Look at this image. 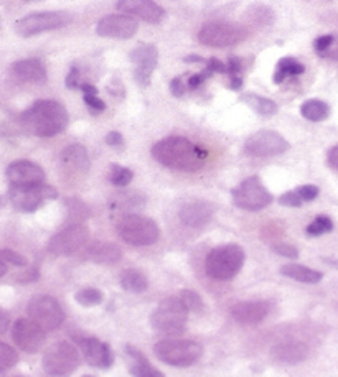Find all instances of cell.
I'll use <instances>...</instances> for the list:
<instances>
[{
	"label": "cell",
	"mask_w": 338,
	"mask_h": 377,
	"mask_svg": "<svg viewBox=\"0 0 338 377\" xmlns=\"http://www.w3.org/2000/svg\"><path fill=\"white\" fill-rule=\"evenodd\" d=\"M152 157L164 167L180 172H197L205 164L208 152L185 137H167L154 145Z\"/></svg>",
	"instance_id": "cell-1"
},
{
	"label": "cell",
	"mask_w": 338,
	"mask_h": 377,
	"mask_svg": "<svg viewBox=\"0 0 338 377\" xmlns=\"http://www.w3.org/2000/svg\"><path fill=\"white\" fill-rule=\"evenodd\" d=\"M23 127L36 137L58 135L68 127V111L63 104L51 99L36 101L23 112Z\"/></svg>",
	"instance_id": "cell-2"
},
{
	"label": "cell",
	"mask_w": 338,
	"mask_h": 377,
	"mask_svg": "<svg viewBox=\"0 0 338 377\" xmlns=\"http://www.w3.org/2000/svg\"><path fill=\"white\" fill-rule=\"evenodd\" d=\"M244 259H246V255H244L241 246H218L215 247L213 250H210V254L206 255V274H208L211 278H215V281H231V278H234L236 275L239 274V270L243 269Z\"/></svg>",
	"instance_id": "cell-3"
},
{
	"label": "cell",
	"mask_w": 338,
	"mask_h": 377,
	"mask_svg": "<svg viewBox=\"0 0 338 377\" xmlns=\"http://www.w3.org/2000/svg\"><path fill=\"white\" fill-rule=\"evenodd\" d=\"M189 320V308L183 305L180 297L165 298L150 315V325L156 331L167 336H178L185 331Z\"/></svg>",
	"instance_id": "cell-4"
},
{
	"label": "cell",
	"mask_w": 338,
	"mask_h": 377,
	"mask_svg": "<svg viewBox=\"0 0 338 377\" xmlns=\"http://www.w3.org/2000/svg\"><path fill=\"white\" fill-rule=\"evenodd\" d=\"M116 228L122 241L134 247L152 246L160 236L157 222L141 214H125L117 221Z\"/></svg>",
	"instance_id": "cell-5"
},
{
	"label": "cell",
	"mask_w": 338,
	"mask_h": 377,
	"mask_svg": "<svg viewBox=\"0 0 338 377\" xmlns=\"http://www.w3.org/2000/svg\"><path fill=\"white\" fill-rule=\"evenodd\" d=\"M158 361L173 367H189L202 358L203 348L190 339H162L154 346Z\"/></svg>",
	"instance_id": "cell-6"
},
{
	"label": "cell",
	"mask_w": 338,
	"mask_h": 377,
	"mask_svg": "<svg viewBox=\"0 0 338 377\" xmlns=\"http://www.w3.org/2000/svg\"><path fill=\"white\" fill-rule=\"evenodd\" d=\"M58 190L50 185L34 183V185H10L9 200L15 209L22 213H34L40 209L47 201L56 200Z\"/></svg>",
	"instance_id": "cell-7"
},
{
	"label": "cell",
	"mask_w": 338,
	"mask_h": 377,
	"mask_svg": "<svg viewBox=\"0 0 338 377\" xmlns=\"http://www.w3.org/2000/svg\"><path fill=\"white\" fill-rule=\"evenodd\" d=\"M71 20L73 15L70 12H38V14H30L20 18L15 23V31L23 38H30V36L45 34V31L58 30V28L70 25Z\"/></svg>",
	"instance_id": "cell-8"
},
{
	"label": "cell",
	"mask_w": 338,
	"mask_h": 377,
	"mask_svg": "<svg viewBox=\"0 0 338 377\" xmlns=\"http://www.w3.org/2000/svg\"><path fill=\"white\" fill-rule=\"evenodd\" d=\"M248 31L230 22H210L198 31V42L210 48H228L241 43Z\"/></svg>",
	"instance_id": "cell-9"
},
{
	"label": "cell",
	"mask_w": 338,
	"mask_h": 377,
	"mask_svg": "<svg viewBox=\"0 0 338 377\" xmlns=\"http://www.w3.org/2000/svg\"><path fill=\"white\" fill-rule=\"evenodd\" d=\"M80 352L67 341L55 343L43 356V369L50 376H70L80 366Z\"/></svg>",
	"instance_id": "cell-10"
},
{
	"label": "cell",
	"mask_w": 338,
	"mask_h": 377,
	"mask_svg": "<svg viewBox=\"0 0 338 377\" xmlns=\"http://www.w3.org/2000/svg\"><path fill=\"white\" fill-rule=\"evenodd\" d=\"M231 193H233L234 205L246 211L264 209L274 201L272 194L269 193V190L258 177H250L243 180Z\"/></svg>",
	"instance_id": "cell-11"
},
{
	"label": "cell",
	"mask_w": 338,
	"mask_h": 377,
	"mask_svg": "<svg viewBox=\"0 0 338 377\" xmlns=\"http://www.w3.org/2000/svg\"><path fill=\"white\" fill-rule=\"evenodd\" d=\"M28 318L38 323L45 331H55L63 325L64 311L58 302L48 295H36L28 302Z\"/></svg>",
	"instance_id": "cell-12"
},
{
	"label": "cell",
	"mask_w": 338,
	"mask_h": 377,
	"mask_svg": "<svg viewBox=\"0 0 338 377\" xmlns=\"http://www.w3.org/2000/svg\"><path fill=\"white\" fill-rule=\"evenodd\" d=\"M89 242V231L83 224H70L48 242V250L53 255H73L83 250Z\"/></svg>",
	"instance_id": "cell-13"
},
{
	"label": "cell",
	"mask_w": 338,
	"mask_h": 377,
	"mask_svg": "<svg viewBox=\"0 0 338 377\" xmlns=\"http://www.w3.org/2000/svg\"><path fill=\"white\" fill-rule=\"evenodd\" d=\"M47 331L32 318H20L12 326V338L19 350L34 354L42 350Z\"/></svg>",
	"instance_id": "cell-14"
},
{
	"label": "cell",
	"mask_w": 338,
	"mask_h": 377,
	"mask_svg": "<svg viewBox=\"0 0 338 377\" xmlns=\"http://www.w3.org/2000/svg\"><path fill=\"white\" fill-rule=\"evenodd\" d=\"M289 148L287 140L274 131H259L248 137L244 150L252 157L280 155Z\"/></svg>",
	"instance_id": "cell-15"
},
{
	"label": "cell",
	"mask_w": 338,
	"mask_h": 377,
	"mask_svg": "<svg viewBox=\"0 0 338 377\" xmlns=\"http://www.w3.org/2000/svg\"><path fill=\"white\" fill-rule=\"evenodd\" d=\"M139 30V23L132 15L128 14H114L101 18L96 27V34L106 38H132Z\"/></svg>",
	"instance_id": "cell-16"
},
{
	"label": "cell",
	"mask_w": 338,
	"mask_h": 377,
	"mask_svg": "<svg viewBox=\"0 0 338 377\" xmlns=\"http://www.w3.org/2000/svg\"><path fill=\"white\" fill-rule=\"evenodd\" d=\"M75 341L78 343L81 352H83L84 359L89 366L109 369L114 363V352L109 344H106L95 336H81L76 335Z\"/></svg>",
	"instance_id": "cell-17"
},
{
	"label": "cell",
	"mask_w": 338,
	"mask_h": 377,
	"mask_svg": "<svg viewBox=\"0 0 338 377\" xmlns=\"http://www.w3.org/2000/svg\"><path fill=\"white\" fill-rule=\"evenodd\" d=\"M130 62L136 64L134 78L139 83V86L147 88L150 84V78H152V73L158 63L157 48L150 43L139 44V47L134 48V51L130 53Z\"/></svg>",
	"instance_id": "cell-18"
},
{
	"label": "cell",
	"mask_w": 338,
	"mask_h": 377,
	"mask_svg": "<svg viewBox=\"0 0 338 377\" xmlns=\"http://www.w3.org/2000/svg\"><path fill=\"white\" fill-rule=\"evenodd\" d=\"M272 311V303L267 300H256V302L236 303L231 308V316L239 325H258L264 322Z\"/></svg>",
	"instance_id": "cell-19"
},
{
	"label": "cell",
	"mask_w": 338,
	"mask_h": 377,
	"mask_svg": "<svg viewBox=\"0 0 338 377\" xmlns=\"http://www.w3.org/2000/svg\"><path fill=\"white\" fill-rule=\"evenodd\" d=\"M117 10L132 15L147 23H158L164 18L165 12L154 0H117Z\"/></svg>",
	"instance_id": "cell-20"
},
{
	"label": "cell",
	"mask_w": 338,
	"mask_h": 377,
	"mask_svg": "<svg viewBox=\"0 0 338 377\" xmlns=\"http://www.w3.org/2000/svg\"><path fill=\"white\" fill-rule=\"evenodd\" d=\"M5 175L10 185H34L45 181L43 168L28 160L12 161L7 167Z\"/></svg>",
	"instance_id": "cell-21"
},
{
	"label": "cell",
	"mask_w": 338,
	"mask_h": 377,
	"mask_svg": "<svg viewBox=\"0 0 338 377\" xmlns=\"http://www.w3.org/2000/svg\"><path fill=\"white\" fill-rule=\"evenodd\" d=\"M213 214H215V208L211 203L203 201V200H195L182 206L180 220L183 224H186L189 228L200 229L203 228V226L208 224L211 218H213Z\"/></svg>",
	"instance_id": "cell-22"
},
{
	"label": "cell",
	"mask_w": 338,
	"mask_h": 377,
	"mask_svg": "<svg viewBox=\"0 0 338 377\" xmlns=\"http://www.w3.org/2000/svg\"><path fill=\"white\" fill-rule=\"evenodd\" d=\"M83 255L88 261L101 263V265H112L122 259V250L112 242L93 241L83 249Z\"/></svg>",
	"instance_id": "cell-23"
},
{
	"label": "cell",
	"mask_w": 338,
	"mask_h": 377,
	"mask_svg": "<svg viewBox=\"0 0 338 377\" xmlns=\"http://www.w3.org/2000/svg\"><path fill=\"white\" fill-rule=\"evenodd\" d=\"M12 75L23 83L43 84L47 81V68L40 60L27 58L12 64Z\"/></svg>",
	"instance_id": "cell-24"
},
{
	"label": "cell",
	"mask_w": 338,
	"mask_h": 377,
	"mask_svg": "<svg viewBox=\"0 0 338 377\" xmlns=\"http://www.w3.org/2000/svg\"><path fill=\"white\" fill-rule=\"evenodd\" d=\"M61 165L71 175L86 173L89 168L88 150L80 144H73L61 152Z\"/></svg>",
	"instance_id": "cell-25"
},
{
	"label": "cell",
	"mask_w": 338,
	"mask_h": 377,
	"mask_svg": "<svg viewBox=\"0 0 338 377\" xmlns=\"http://www.w3.org/2000/svg\"><path fill=\"white\" fill-rule=\"evenodd\" d=\"M307 358V344L300 341H282L272 348V359L280 364H299Z\"/></svg>",
	"instance_id": "cell-26"
},
{
	"label": "cell",
	"mask_w": 338,
	"mask_h": 377,
	"mask_svg": "<svg viewBox=\"0 0 338 377\" xmlns=\"http://www.w3.org/2000/svg\"><path fill=\"white\" fill-rule=\"evenodd\" d=\"M280 274L284 277L292 278V281L302 282V283H317L322 281V272L319 270H313L311 267L300 265V263H286V265L280 267Z\"/></svg>",
	"instance_id": "cell-27"
},
{
	"label": "cell",
	"mask_w": 338,
	"mask_h": 377,
	"mask_svg": "<svg viewBox=\"0 0 338 377\" xmlns=\"http://www.w3.org/2000/svg\"><path fill=\"white\" fill-rule=\"evenodd\" d=\"M121 287L125 291H130V294H142V291L147 290L149 282L147 277L139 270L129 269L124 270L121 275Z\"/></svg>",
	"instance_id": "cell-28"
},
{
	"label": "cell",
	"mask_w": 338,
	"mask_h": 377,
	"mask_svg": "<svg viewBox=\"0 0 338 377\" xmlns=\"http://www.w3.org/2000/svg\"><path fill=\"white\" fill-rule=\"evenodd\" d=\"M300 114L312 122H322L330 116V107L327 103L320 99H309L300 107Z\"/></svg>",
	"instance_id": "cell-29"
},
{
	"label": "cell",
	"mask_w": 338,
	"mask_h": 377,
	"mask_svg": "<svg viewBox=\"0 0 338 377\" xmlns=\"http://www.w3.org/2000/svg\"><path fill=\"white\" fill-rule=\"evenodd\" d=\"M304 71V64L297 62L295 58H282L279 60L278 68H276L274 76H272V81H274L276 84H280L284 79L289 78V76H300Z\"/></svg>",
	"instance_id": "cell-30"
},
{
	"label": "cell",
	"mask_w": 338,
	"mask_h": 377,
	"mask_svg": "<svg viewBox=\"0 0 338 377\" xmlns=\"http://www.w3.org/2000/svg\"><path fill=\"white\" fill-rule=\"evenodd\" d=\"M241 101L250 105L256 114H259L263 117H271L278 112V105H276V103H272L271 99H267V97H261L256 94H246L241 97Z\"/></svg>",
	"instance_id": "cell-31"
},
{
	"label": "cell",
	"mask_w": 338,
	"mask_h": 377,
	"mask_svg": "<svg viewBox=\"0 0 338 377\" xmlns=\"http://www.w3.org/2000/svg\"><path fill=\"white\" fill-rule=\"evenodd\" d=\"M67 211H68V221L71 224H81L89 218V209L83 201L78 198H70L67 200Z\"/></svg>",
	"instance_id": "cell-32"
},
{
	"label": "cell",
	"mask_w": 338,
	"mask_h": 377,
	"mask_svg": "<svg viewBox=\"0 0 338 377\" xmlns=\"http://www.w3.org/2000/svg\"><path fill=\"white\" fill-rule=\"evenodd\" d=\"M75 300L83 307H96L103 303L104 295L103 291L97 289H83L75 294Z\"/></svg>",
	"instance_id": "cell-33"
},
{
	"label": "cell",
	"mask_w": 338,
	"mask_h": 377,
	"mask_svg": "<svg viewBox=\"0 0 338 377\" xmlns=\"http://www.w3.org/2000/svg\"><path fill=\"white\" fill-rule=\"evenodd\" d=\"M248 18L256 25H269L274 20V14L266 5H254L248 10Z\"/></svg>",
	"instance_id": "cell-34"
},
{
	"label": "cell",
	"mask_w": 338,
	"mask_h": 377,
	"mask_svg": "<svg viewBox=\"0 0 338 377\" xmlns=\"http://www.w3.org/2000/svg\"><path fill=\"white\" fill-rule=\"evenodd\" d=\"M19 363V354L9 344L0 341V374L7 372Z\"/></svg>",
	"instance_id": "cell-35"
},
{
	"label": "cell",
	"mask_w": 338,
	"mask_h": 377,
	"mask_svg": "<svg viewBox=\"0 0 338 377\" xmlns=\"http://www.w3.org/2000/svg\"><path fill=\"white\" fill-rule=\"evenodd\" d=\"M132 178H134L132 170L121 167V165H112L111 172H109V181H111L114 186L129 185L130 181H132Z\"/></svg>",
	"instance_id": "cell-36"
},
{
	"label": "cell",
	"mask_w": 338,
	"mask_h": 377,
	"mask_svg": "<svg viewBox=\"0 0 338 377\" xmlns=\"http://www.w3.org/2000/svg\"><path fill=\"white\" fill-rule=\"evenodd\" d=\"M333 229V221L328 216H317L311 224L307 226V234L309 236H322V234H327Z\"/></svg>",
	"instance_id": "cell-37"
},
{
	"label": "cell",
	"mask_w": 338,
	"mask_h": 377,
	"mask_svg": "<svg viewBox=\"0 0 338 377\" xmlns=\"http://www.w3.org/2000/svg\"><path fill=\"white\" fill-rule=\"evenodd\" d=\"M178 297L183 302V305L189 308V311H203L205 310V303H203V300L197 291H191V290H182L180 294H178Z\"/></svg>",
	"instance_id": "cell-38"
},
{
	"label": "cell",
	"mask_w": 338,
	"mask_h": 377,
	"mask_svg": "<svg viewBox=\"0 0 338 377\" xmlns=\"http://www.w3.org/2000/svg\"><path fill=\"white\" fill-rule=\"evenodd\" d=\"M129 372L132 376L137 377H157L164 376V372L158 371L157 367H154L149 361H141V363H134L132 366L129 367Z\"/></svg>",
	"instance_id": "cell-39"
},
{
	"label": "cell",
	"mask_w": 338,
	"mask_h": 377,
	"mask_svg": "<svg viewBox=\"0 0 338 377\" xmlns=\"http://www.w3.org/2000/svg\"><path fill=\"white\" fill-rule=\"evenodd\" d=\"M0 259L7 263V265H15V267H23L27 265V259L23 255L10 249H0Z\"/></svg>",
	"instance_id": "cell-40"
},
{
	"label": "cell",
	"mask_w": 338,
	"mask_h": 377,
	"mask_svg": "<svg viewBox=\"0 0 338 377\" xmlns=\"http://www.w3.org/2000/svg\"><path fill=\"white\" fill-rule=\"evenodd\" d=\"M272 250H274L276 254L282 255V257H287V259L299 257V249L292 244H282V242H279V244L272 246Z\"/></svg>",
	"instance_id": "cell-41"
},
{
	"label": "cell",
	"mask_w": 338,
	"mask_h": 377,
	"mask_svg": "<svg viewBox=\"0 0 338 377\" xmlns=\"http://www.w3.org/2000/svg\"><path fill=\"white\" fill-rule=\"evenodd\" d=\"M279 203L282 206H289V208H300L304 201L297 192H287L279 198Z\"/></svg>",
	"instance_id": "cell-42"
},
{
	"label": "cell",
	"mask_w": 338,
	"mask_h": 377,
	"mask_svg": "<svg viewBox=\"0 0 338 377\" xmlns=\"http://www.w3.org/2000/svg\"><path fill=\"white\" fill-rule=\"evenodd\" d=\"M295 192L299 193V196L302 198V201H313L317 196H319L320 190L317 188L315 185H304V186H299Z\"/></svg>",
	"instance_id": "cell-43"
},
{
	"label": "cell",
	"mask_w": 338,
	"mask_h": 377,
	"mask_svg": "<svg viewBox=\"0 0 338 377\" xmlns=\"http://www.w3.org/2000/svg\"><path fill=\"white\" fill-rule=\"evenodd\" d=\"M333 38H335V36H333V35H322V36H319V38H317L315 42H313V50L319 53V56H322L325 51H327V48L330 47V44H332Z\"/></svg>",
	"instance_id": "cell-44"
},
{
	"label": "cell",
	"mask_w": 338,
	"mask_h": 377,
	"mask_svg": "<svg viewBox=\"0 0 338 377\" xmlns=\"http://www.w3.org/2000/svg\"><path fill=\"white\" fill-rule=\"evenodd\" d=\"M84 103H86L88 107L95 112H101L106 109L104 101H101L97 94H84Z\"/></svg>",
	"instance_id": "cell-45"
},
{
	"label": "cell",
	"mask_w": 338,
	"mask_h": 377,
	"mask_svg": "<svg viewBox=\"0 0 338 377\" xmlns=\"http://www.w3.org/2000/svg\"><path fill=\"white\" fill-rule=\"evenodd\" d=\"M211 75H213V73H211L210 70H206V68H205V70H203L202 73H198V75L191 76V78L189 79V86L191 89H197L198 86H202V84L205 83V81L208 79Z\"/></svg>",
	"instance_id": "cell-46"
},
{
	"label": "cell",
	"mask_w": 338,
	"mask_h": 377,
	"mask_svg": "<svg viewBox=\"0 0 338 377\" xmlns=\"http://www.w3.org/2000/svg\"><path fill=\"white\" fill-rule=\"evenodd\" d=\"M241 70H243V62L239 58H230V62H228L226 64V73L230 76H239L241 75Z\"/></svg>",
	"instance_id": "cell-47"
},
{
	"label": "cell",
	"mask_w": 338,
	"mask_h": 377,
	"mask_svg": "<svg viewBox=\"0 0 338 377\" xmlns=\"http://www.w3.org/2000/svg\"><path fill=\"white\" fill-rule=\"evenodd\" d=\"M67 86L70 89H78L80 88V71L78 68L73 66L70 73L67 76Z\"/></svg>",
	"instance_id": "cell-48"
},
{
	"label": "cell",
	"mask_w": 338,
	"mask_h": 377,
	"mask_svg": "<svg viewBox=\"0 0 338 377\" xmlns=\"http://www.w3.org/2000/svg\"><path fill=\"white\" fill-rule=\"evenodd\" d=\"M106 144L111 145V147H121V145H124V137H122V133L116 131L109 132L106 135Z\"/></svg>",
	"instance_id": "cell-49"
},
{
	"label": "cell",
	"mask_w": 338,
	"mask_h": 377,
	"mask_svg": "<svg viewBox=\"0 0 338 377\" xmlns=\"http://www.w3.org/2000/svg\"><path fill=\"white\" fill-rule=\"evenodd\" d=\"M170 91H172L175 97H182L185 94V84H183V81L180 78H173L170 81Z\"/></svg>",
	"instance_id": "cell-50"
},
{
	"label": "cell",
	"mask_w": 338,
	"mask_h": 377,
	"mask_svg": "<svg viewBox=\"0 0 338 377\" xmlns=\"http://www.w3.org/2000/svg\"><path fill=\"white\" fill-rule=\"evenodd\" d=\"M206 70H210L211 73H226V64L217 58H210L206 62Z\"/></svg>",
	"instance_id": "cell-51"
},
{
	"label": "cell",
	"mask_w": 338,
	"mask_h": 377,
	"mask_svg": "<svg viewBox=\"0 0 338 377\" xmlns=\"http://www.w3.org/2000/svg\"><path fill=\"white\" fill-rule=\"evenodd\" d=\"M10 328V315L3 308H0V335L7 333Z\"/></svg>",
	"instance_id": "cell-52"
},
{
	"label": "cell",
	"mask_w": 338,
	"mask_h": 377,
	"mask_svg": "<svg viewBox=\"0 0 338 377\" xmlns=\"http://www.w3.org/2000/svg\"><path fill=\"white\" fill-rule=\"evenodd\" d=\"M322 58H328V60H338V36L333 38V42L330 47L327 48V51L322 55Z\"/></svg>",
	"instance_id": "cell-53"
},
{
	"label": "cell",
	"mask_w": 338,
	"mask_h": 377,
	"mask_svg": "<svg viewBox=\"0 0 338 377\" xmlns=\"http://www.w3.org/2000/svg\"><path fill=\"white\" fill-rule=\"evenodd\" d=\"M327 160H328L330 167H333V168L338 170V145H335V147H333V148H330Z\"/></svg>",
	"instance_id": "cell-54"
},
{
	"label": "cell",
	"mask_w": 338,
	"mask_h": 377,
	"mask_svg": "<svg viewBox=\"0 0 338 377\" xmlns=\"http://www.w3.org/2000/svg\"><path fill=\"white\" fill-rule=\"evenodd\" d=\"M230 88L233 89V91H238V89H241L243 86V79L241 76H230Z\"/></svg>",
	"instance_id": "cell-55"
},
{
	"label": "cell",
	"mask_w": 338,
	"mask_h": 377,
	"mask_svg": "<svg viewBox=\"0 0 338 377\" xmlns=\"http://www.w3.org/2000/svg\"><path fill=\"white\" fill-rule=\"evenodd\" d=\"M80 89L84 94H97V89L95 86H91V84H81Z\"/></svg>",
	"instance_id": "cell-56"
},
{
	"label": "cell",
	"mask_w": 338,
	"mask_h": 377,
	"mask_svg": "<svg viewBox=\"0 0 338 377\" xmlns=\"http://www.w3.org/2000/svg\"><path fill=\"white\" fill-rule=\"evenodd\" d=\"M185 62H186V63H206V62H208V60L202 58V56H195V55H191V56H186V58H185Z\"/></svg>",
	"instance_id": "cell-57"
},
{
	"label": "cell",
	"mask_w": 338,
	"mask_h": 377,
	"mask_svg": "<svg viewBox=\"0 0 338 377\" xmlns=\"http://www.w3.org/2000/svg\"><path fill=\"white\" fill-rule=\"evenodd\" d=\"M7 269H9V265L0 259V277H3V275L7 274Z\"/></svg>",
	"instance_id": "cell-58"
},
{
	"label": "cell",
	"mask_w": 338,
	"mask_h": 377,
	"mask_svg": "<svg viewBox=\"0 0 338 377\" xmlns=\"http://www.w3.org/2000/svg\"><path fill=\"white\" fill-rule=\"evenodd\" d=\"M25 2H36V0H25Z\"/></svg>",
	"instance_id": "cell-59"
},
{
	"label": "cell",
	"mask_w": 338,
	"mask_h": 377,
	"mask_svg": "<svg viewBox=\"0 0 338 377\" xmlns=\"http://www.w3.org/2000/svg\"><path fill=\"white\" fill-rule=\"evenodd\" d=\"M2 203H3V200H2V198H0V206H2Z\"/></svg>",
	"instance_id": "cell-60"
}]
</instances>
